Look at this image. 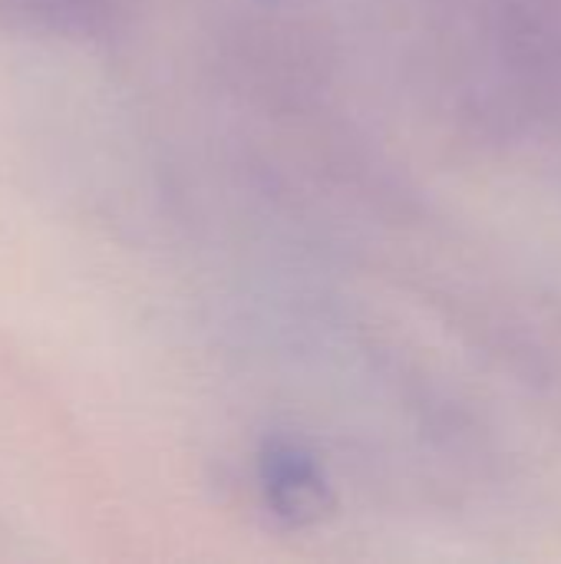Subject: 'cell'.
Wrapping results in <instances>:
<instances>
[{
	"label": "cell",
	"instance_id": "6da1fadb",
	"mask_svg": "<svg viewBox=\"0 0 561 564\" xmlns=\"http://www.w3.org/2000/svg\"><path fill=\"white\" fill-rule=\"evenodd\" d=\"M10 7L40 26H63V30H76L79 23L76 17L89 13V0H13Z\"/></svg>",
	"mask_w": 561,
	"mask_h": 564
}]
</instances>
